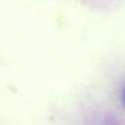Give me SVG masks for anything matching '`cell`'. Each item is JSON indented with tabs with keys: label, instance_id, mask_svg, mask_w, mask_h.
<instances>
[{
	"label": "cell",
	"instance_id": "obj_1",
	"mask_svg": "<svg viewBox=\"0 0 125 125\" xmlns=\"http://www.w3.org/2000/svg\"><path fill=\"white\" fill-rule=\"evenodd\" d=\"M121 100H122V103H123V106L125 108V86L122 89V92H121Z\"/></svg>",
	"mask_w": 125,
	"mask_h": 125
}]
</instances>
